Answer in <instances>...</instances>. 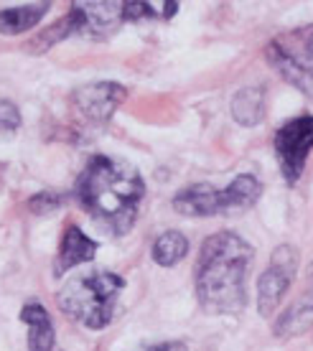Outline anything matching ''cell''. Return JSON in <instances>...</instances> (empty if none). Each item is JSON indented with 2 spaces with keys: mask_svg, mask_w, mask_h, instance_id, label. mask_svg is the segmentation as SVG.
I'll return each instance as SVG.
<instances>
[{
  "mask_svg": "<svg viewBox=\"0 0 313 351\" xmlns=\"http://www.w3.org/2000/svg\"><path fill=\"white\" fill-rule=\"evenodd\" d=\"M79 206L113 234L130 232L138 221L146 184L135 168L110 156H95L82 168L74 186Z\"/></svg>",
  "mask_w": 313,
  "mask_h": 351,
  "instance_id": "1",
  "label": "cell"
},
{
  "mask_svg": "<svg viewBox=\"0 0 313 351\" xmlns=\"http://www.w3.org/2000/svg\"><path fill=\"white\" fill-rule=\"evenodd\" d=\"M255 250L235 232L204 239L196 260V298L207 313L237 316L247 303V270Z\"/></svg>",
  "mask_w": 313,
  "mask_h": 351,
  "instance_id": "2",
  "label": "cell"
},
{
  "mask_svg": "<svg viewBox=\"0 0 313 351\" xmlns=\"http://www.w3.org/2000/svg\"><path fill=\"white\" fill-rule=\"evenodd\" d=\"M122 288H125L122 275L110 270H92L71 278L59 290L56 300L64 316H69L89 331H102L113 324Z\"/></svg>",
  "mask_w": 313,
  "mask_h": 351,
  "instance_id": "3",
  "label": "cell"
},
{
  "mask_svg": "<svg viewBox=\"0 0 313 351\" xmlns=\"http://www.w3.org/2000/svg\"><path fill=\"white\" fill-rule=\"evenodd\" d=\"M265 56L288 84L313 99V23L275 36L265 49Z\"/></svg>",
  "mask_w": 313,
  "mask_h": 351,
  "instance_id": "4",
  "label": "cell"
},
{
  "mask_svg": "<svg viewBox=\"0 0 313 351\" xmlns=\"http://www.w3.org/2000/svg\"><path fill=\"white\" fill-rule=\"evenodd\" d=\"M273 148L278 156L283 178L288 184H298V178L305 171L308 156L313 153V114L293 117L283 128H278L273 138Z\"/></svg>",
  "mask_w": 313,
  "mask_h": 351,
  "instance_id": "5",
  "label": "cell"
},
{
  "mask_svg": "<svg viewBox=\"0 0 313 351\" xmlns=\"http://www.w3.org/2000/svg\"><path fill=\"white\" fill-rule=\"evenodd\" d=\"M298 267V252L290 245H280L273 257L270 265L265 267V272L257 280V311L260 316H273L275 308L280 306L283 295L288 293L293 275Z\"/></svg>",
  "mask_w": 313,
  "mask_h": 351,
  "instance_id": "6",
  "label": "cell"
},
{
  "mask_svg": "<svg viewBox=\"0 0 313 351\" xmlns=\"http://www.w3.org/2000/svg\"><path fill=\"white\" fill-rule=\"evenodd\" d=\"M125 97H128V89L117 82H95L77 89L74 105L92 123H107L125 102Z\"/></svg>",
  "mask_w": 313,
  "mask_h": 351,
  "instance_id": "7",
  "label": "cell"
},
{
  "mask_svg": "<svg viewBox=\"0 0 313 351\" xmlns=\"http://www.w3.org/2000/svg\"><path fill=\"white\" fill-rule=\"evenodd\" d=\"M174 209L181 217H219V214H229V199H227V189H217L211 184H194L186 186L174 196Z\"/></svg>",
  "mask_w": 313,
  "mask_h": 351,
  "instance_id": "8",
  "label": "cell"
},
{
  "mask_svg": "<svg viewBox=\"0 0 313 351\" xmlns=\"http://www.w3.org/2000/svg\"><path fill=\"white\" fill-rule=\"evenodd\" d=\"M311 326H313V263L308 267V282H305L301 298L275 321L273 328H275V336L290 339V336L305 334Z\"/></svg>",
  "mask_w": 313,
  "mask_h": 351,
  "instance_id": "9",
  "label": "cell"
},
{
  "mask_svg": "<svg viewBox=\"0 0 313 351\" xmlns=\"http://www.w3.org/2000/svg\"><path fill=\"white\" fill-rule=\"evenodd\" d=\"M95 255H97L95 239L87 237L82 229L71 224V227H67L64 237H61L59 255H56V263H54V275H64V272H69L77 265L89 263Z\"/></svg>",
  "mask_w": 313,
  "mask_h": 351,
  "instance_id": "10",
  "label": "cell"
},
{
  "mask_svg": "<svg viewBox=\"0 0 313 351\" xmlns=\"http://www.w3.org/2000/svg\"><path fill=\"white\" fill-rule=\"evenodd\" d=\"M21 321L28 326V351H54V324L41 303H26L21 308Z\"/></svg>",
  "mask_w": 313,
  "mask_h": 351,
  "instance_id": "11",
  "label": "cell"
},
{
  "mask_svg": "<svg viewBox=\"0 0 313 351\" xmlns=\"http://www.w3.org/2000/svg\"><path fill=\"white\" fill-rule=\"evenodd\" d=\"M84 16V31L92 36L113 34L125 21V3H77Z\"/></svg>",
  "mask_w": 313,
  "mask_h": 351,
  "instance_id": "12",
  "label": "cell"
},
{
  "mask_svg": "<svg viewBox=\"0 0 313 351\" xmlns=\"http://www.w3.org/2000/svg\"><path fill=\"white\" fill-rule=\"evenodd\" d=\"M82 31H84V16H82L79 5L74 3L71 10L61 18L59 23H54V26L46 28L41 36H36L26 49H31V53H44L46 49H51L54 44H59V41H64V38H69V36H74V34H82Z\"/></svg>",
  "mask_w": 313,
  "mask_h": 351,
  "instance_id": "13",
  "label": "cell"
},
{
  "mask_svg": "<svg viewBox=\"0 0 313 351\" xmlns=\"http://www.w3.org/2000/svg\"><path fill=\"white\" fill-rule=\"evenodd\" d=\"M232 117L244 128L260 125L265 117V92L260 87H244L232 97Z\"/></svg>",
  "mask_w": 313,
  "mask_h": 351,
  "instance_id": "14",
  "label": "cell"
},
{
  "mask_svg": "<svg viewBox=\"0 0 313 351\" xmlns=\"http://www.w3.org/2000/svg\"><path fill=\"white\" fill-rule=\"evenodd\" d=\"M49 3H38V5H21V8H5L0 10V34L16 36L31 28L49 13Z\"/></svg>",
  "mask_w": 313,
  "mask_h": 351,
  "instance_id": "15",
  "label": "cell"
},
{
  "mask_svg": "<svg viewBox=\"0 0 313 351\" xmlns=\"http://www.w3.org/2000/svg\"><path fill=\"white\" fill-rule=\"evenodd\" d=\"M150 255H153V263L161 265V267H174L189 255V239L178 229H168L153 242Z\"/></svg>",
  "mask_w": 313,
  "mask_h": 351,
  "instance_id": "16",
  "label": "cell"
},
{
  "mask_svg": "<svg viewBox=\"0 0 313 351\" xmlns=\"http://www.w3.org/2000/svg\"><path fill=\"white\" fill-rule=\"evenodd\" d=\"M21 128V112L10 99H0V132H16Z\"/></svg>",
  "mask_w": 313,
  "mask_h": 351,
  "instance_id": "17",
  "label": "cell"
},
{
  "mask_svg": "<svg viewBox=\"0 0 313 351\" xmlns=\"http://www.w3.org/2000/svg\"><path fill=\"white\" fill-rule=\"evenodd\" d=\"M59 204H61V196H56V193H51V191H44V193H36L34 199L28 202V206H31V211H36V214H49V211H54Z\"/></svg>",
  "mask_w": 313,
  "mask_h": 351,
  "instance_id": "18",
  "label": "cell"
},
{
  "mask_svg": "<svg viewBox=\"0 0 313 351\" xmlns=\"http://www.w3.org/2000/svg\"><path fill=\"white\" fill-rule=\"evenodd\" d=\"M140 351H189V349L181 341H165V343H156V346H146V349Z\"/></svg>",
  "mask_w": 313,
  "mask_h": 351,
  "instance_id": "19",
  "label": "cell"
}]
</instances>
